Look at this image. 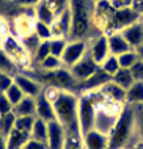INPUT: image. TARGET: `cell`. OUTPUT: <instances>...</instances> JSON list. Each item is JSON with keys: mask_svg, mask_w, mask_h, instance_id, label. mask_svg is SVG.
Here are the masks:
<instances>
[{"mask_svg": "<svg viewBox=\"0 0 143 149\" xmlns=\"http://www.w3.org/2000/svg\"><path fill=\"white\" fill-rule=\"evenodd\" d=\"M71 31L69 39H85L95 25V2L93 0H69Z\"/></svg>", "mask_w": 143, "mask_h": 149, "instance_id": "obj_1", "label": "cell"}, {"mask_svg": "<svg viewBox=\"0 0 143 149\" xmlns=\"http://www.w3.org/2000/svg\"><path fill=\"white\" fill-rule=\"evenodd\" d=\"M135 130V113L132 105H124L109 132L107 149H128Z\"/></svg>", "mask_w": 143, "mask_h": 149, "instance_id": "obj_2", "label": "cell"}, {"mask_svg": "<svg viewBox=\"0 0 143 149\" xmlns=\"http://www.w3.org/2000/svg\"><path fill=\"white\" fill-rule=\"evenodd\" d=\"M57 121H60L66 130L79 127V118H77V108H79V97H76L71 91H61L60 96L54 102Z\"/></svg>", "mask_w": 143, "mask_h": 149, "instance_id": "obj_3", "label": "cell"}, {"mask_svg": "<svg viewBox=\"0 0 143 149\" xmlns=\"http://www.w3.org/2000/svg\"><path fill=\"white\" fill-rule=\"evenodd\" d=\"M97 105L90 93H85L79 97V108H77V118H79V127L82 135L95 129Z\"/></svg>", "mask_w": 143, "mask_h": 149, "instance_id": "obj_4", "label": "cell"}, {"mask_svg": "<svg viewBox=\"0 0 143 149\" xmlns=\"http://www.w3.org/2000/svg\"><path fill=\"white\" fill-rule=\"evenodd\" d=\"M39 77L44 83L50 86H55L61 91H69L71 88H77L79 86V80L71 74V71L68 68H60L55 71H43L39 72Z\"/></svg>", "mask_w": 143, "mask_h": 149, "instance_id": "obj_5", "label": "cell"}, {"mask_svg": "<svg viewBox=\"0 0 143 149\" xmlns=\"http://www.w3.org/2000/svg\"><path fill=\"white\" fill-rule=\"evenodd\" d=\"M143 19L142 14H138L137 11H134L132 8H121V10H115L112 19H110V24L107 27L104 35H112V33H116V31H121L124 30L126 27L132 25L135 22H140Z\"/></svg>", "mask_w": 143, "mask_h": 149, "instance_id": "obj_6", "label": "cell"}, {"mask_svg": "<svg viewBox=\"0 0 143 149\" xmlns=\"http://www.w3.org/2000/svg\"><path fill=\"white\" fill-rule=\"evenodd\" d=\"M0 47L5 50V54L8 55V57L13 58L14 61L18 63V66H27L28 61L32 60V57L27 54V50L24 49L20 39H18L13 35H6L5 38H3L2 46Z\"/></svg>", "mask_w": 143, "mask_h": 149, "instance_id": "obj_7", "label": "cell"}, {"mask_svg": "<svg viewBox=\"0 0 143 149\" xmlns=\"http://www.w3.org/2000/svg\"><path fill=\"white\" fill-rule=\"evenodd\" d=\"M88 52L87 41L85 39H77V41H69L66 49H64L63 55H61V63L64 68H71L74 64L85 57V54Z\"/></svg>", "mask_w": 143, "mask_h": 149, "instance_id": "obj_8", "label": "cell"}, {"mask_svg": "<svg viewBox=\"0 0 143 149\" xmlns=\"http://www.w3.org/2000/svg\"><path fill=\"white\" fill-rule=\"evenodd\" d=\"M99 69V64H97L95 60L91 58V55H90V52L85 54V57L79 60L74 66L69 68V71H71V74L74 75V77L79 80V82H83V80H87L88 77H91L95 72Z\"/></svg>", "mask_w": 143, "mask_h": 149, "instance_id": "obj_9", "label": "cell"}, {"mask_svg": "<svg viewBox=\"0 0 143 149\" xmlns=\"http://www.w3.org/2000/svg\"><path fill=\"white\" fill-rule=\"evenodd\" d=\"M113 13H115V8H113L110 0H99V2H96L95 3V25L101 31L105 33Z\"/></svg>", "mask_w": 143, "mask_h": 149, "instance_id": "obj_10", "label": "cell"}, {"mask_svg": "<svg viewBox=\"0 0 143 149\" xmlns=\"http://www.w3.org/2000/svg\"><path fill=\"white\" fill-rule=\"evenodd\" d=\"M66 143V129L60 121L47 123V146L49 149H63Z\"/></svg>", "mask_w": 143, "mask_h": 149, "instance_id": "obj_11", "label": "cell"}, {"mask_svg": "<svg viewBox=\"0 0 143 149\" xmlns=\"http://www.w3.org/2000/svg\"><path fill=\"white\" fill-rule=\"evenodd\" d=\"M110 80H112V75H109L107 72L99 66V69H97L91 77H88L87 80H83V82H79V86L77 88L82 91H85V93L87 91H97L107 82H110Z\"/></svg>", "mask_w": 143, "mask_h": 149, "instance_id": "obj_12", "label": "cell"}, {"mask_svg": "<svg viewBox=\"0 0 143 149\" xmlns=\"http://www.w3.org/2000/svg\"><path fill=\"white\" fill-rule=\"evenodd\" d=\"M50 29H52V33H54V38L69 39V31H71V10L69 8L57 16Z\"/></svg>", "mask_w": 143, "mask_h": 149, "instance_id": "obj_13", "label": "cell"}, {"mask_svg": "<svg viewBox=\"0 0 143 149\" xmlns=\"http://www.w3.org/2000/svg\"><path fill=\"white\" fill-rule=\"evenodd\" d=\"M88 52H90V55H91V58L101 66V64L105 61V58L110 55L107 35H99L97 36L95 41H93V44H91V47H90Z\"/></svg>", "mask_w": 143, "mask_h": 149, "instance_id": "obj_14", "label": "cell"}, {"mask_svg": "<svg viewBox=\"0 0 143 149\" xmlns=\"http://www.w3.org/2000/svg\"><path fill=\"white\" fill-rule=\"evenodd\" d=\"M14 83L22 90L24 94L30 96V97H38L44 90L39 82H36L35 79L27 77V75H24V74H16L14 75Z\"/></svg>", "mask_w": 143, "mask_h": 149, "instance_id": "obj_15", "label": "cell"}, {"mask_svg": "<svg viewBox=\"0 0 143 149\" xmlns=\"http://www.w3.org/2000/svg\"><path fill=\"white\" fill-rule=\"evenodd\" d=\"M82 140H83L85 149H107L109 136L99 130H96V129H93V130L87 132L85 135H82Z\"/></svg>", "mask_w": 143, "mask_h": 149, "instance_id": "obj_16", "label": "cell"}, {"mask_svg": "<svg viewBox=\"0 0 143 149\" xmlns=\"http://www.w3.org/2000/svg\"><path fill=\"white\" fill-rule=\"evenodd\" d=\"M36 118L46 121V123H50V121L57 119L54 104H52L43 93L36 97Z\"/></svg>", "mask_w": 143, "mask_h": 149, "instance_id": "obj_17", "label": "cell"}, {"mask_svg": "<svg viewBox=\"0 0 143 149\" xmlns=\"http://www.w3.org/2000/svg\"><path fill=\"white\" fill-rule=\"evenodd\" d=\"M120 33L123 35V38L129 42V46L132 47V49H137L138 46L143 44V24H142V21L126 27V29L121 30Z\"/></svg>", "mask_w": 143, "mask_h": 149, "instance_id": "obj_18", "label": "cell"}, {"mask_svg": "<svg viewBox=\"0 0 143 149\" xmlns=\"http://www.w3.org/2000/svg\"><path fill=\"white\" fill-rule=\"evenodd\" d=\"M102 93V96H104L107 100L110 102H118V104H123L126 102V90L121 86H118L115 82H107L104 86L99 90Z\"/></svg>", "mask_w": 143, "mask_h": 149, "instance_id": "obj_19", "label": "cell"}, {"mask_svg": "<svg viewBox=\"0 0 143 149\" xmlns=\"http://www.w3.org/2000/svg\"><path fill=\"white\" fill-rule=\"evenodd\" d=\"M109 38V49H110V55H118L124 54V52H129L132 50V47L129 46V42L126 41L124 38H123V35L120 31H116V33H112V35H107Z\"/></svg>", "mask_w": 143, "mask_h": 149, "instance_id": "obj_20", "label": "cell"}, {"mask_svg": "<svg viewBox=\"0 0 143 149\" xmlns=\"http://www.w3.org/2000/svg\"><path fill=\"white\" fill-rule=\"evenodd\" d=\"M13 113L16 116H36V97L25 96L18 105H14Z\"/></svg>", "mask_w": 143, "mask_h": 149, "instance_id": "obj_21", "label": "cell"}, {"mask_svg": "<svg viewBox=\"0 0 143 149\" xmlns=\"http://www.w3.org/2000/svg\"><path fill=\"white\" fill-rule=\"evenodd\" d=\"M35 17H36V21L44 22V24H47V25H52L57 16H55L54 11H52V8L47 5L46 0H41L38 5L35 6Z\"/></svg>", "mask_w": 143, "mask_h": 149, "instance_id": "obj_22", "label": "cell"}, {"mask_svg": "<svg viewBox=\"0 0 143 149\" xmlns=\"http://www.w3.org/2000/svg\"><path fill=\"white\" fill-rule=\"evenodd\" d=\"M28 140H30V134L13 129V132L6 136V149H22Z\"/></svg>", "mask_w": 143, "mask_h": 149, "instance_id": "obj_23", "label": "cell"}, {"mask_svg": "<svg viewBox=\"0 0 143 149\" xmlns=\"http://www.w3.org/2000/svg\"><path fill=\"white\" fill-rule=\"evenodd\" d=\"M126 104L129 105L143 104V82H134L130 88L126 90Z\"/></svg>", "mask_w": 143, "mask_h": 149, "instance_id": "obj_24", "label": "cell"}, {"mask_svg": "<svg viewBox=\"0 0 143 149\" xmlns=\"http://www.w3.org/2000/svg\"><path fill=\"white\" fill-rule=\"evenodd\" d=\"M63 149H85L80 129H71V130H66V143H64Z\"/></svg>", "mask_w": 143, "mask_h": 149, "instance_id": "obj_25", "label": "cell"}, {"mask_svg": "<svg viewBox=\"0 0 143 149\" xmlns=\"http://www.w3.org/2000/svg\"><path fill=\"white\" fill-rule=\"evenodd\" d=\"M112 82H115L118 86L124 88V90H128V88H130V85H132L135 80H134L132 74H130L129 69H124V68H120L115 74L112 75Z\"/></svg>", "mask_w": 143, "mask_h": 149, "instance_id": "obj_26", "label": "cell"}, {"mask_svg": "<svg viewBox=\"0 0 143 149\" xmlns=\"http://www.w3.org/2000/svg\"><path fill=\"white\" fill-rule=\"evenodd\" d=\"M18 68H19L18 63H16L13 58L8 57L5 54V50L0 47V72H5V74H10V75H16V74H19Z\"/></svg>", "mask_w": 143, "mask_h": 149, "instance_id": "obj_27", "label": "cell"}, {"mask_svg": "<svg viewBox=\"0 0 143 149\" xmlns=\"http://www.w3.org/2000/svg\"><path fill=\"white\" fill-rule=\"evenodd\" d=\"M30 138L33 140H38V141H43V143H47V123L39 118L35 119V124H33V129L30 132Z\"/></svg>", "mask_w": 143, "mask_h": 149, "instance_id": "obj_28", "label": "cell"}, {"mask_svg": "<svg viewBox=\"0 0 143 149\" xmlns=\"http://www.w3.org/2000/svg\"><path fill=\"white\" fill-rule=\"evenodd\" d=\"M20 42H22L24 49L27 50V54L30 55V57H33L35 52H36V49H38L39 44H41V39L38 38V36H36L35 31H32V33H28V35L20 36Z\"/></svg>", "mask_w": 143, "mask_h": 149, "instance_id": "obj_29", "label": "cell"}, {"mask_svg": "<svg viewBox=\"0 0 143 149\" xmlns=\"http://www.w3.org/2000/svg\"><path fill=\"white\" fill-rule=\"evenodd\" d=\"M14 126H16V115L13 113V111L0 116V132H2L5 136H8L11 132H13Z\"/></svg>", "mask_w": 143, "mask_h": 149, "instance_id": "obj_30", "label": "cell"}, {"mask_svg": "<svg viewBox=\"0 0 143 149\" xmlns=\"http://www.w3.org/2000/svg\"><path fill=\"white\" fill-rule=\"evenodd\" d=\"M33 31L36 33V36L41 39V41H49V39L54 38V33H52V29L50 25L44 22H39V21H35V27H33Z\"/></svg>", "mask_w": 143, "mask_h": 149, "instance_id": "obj_31", "label": "cell"}, {"mask_svg": "<svg viewBox=\"0 0 143 149\" xmlns=\"http://www.w3.org/2000/svg\"><path fill=\"white\" fill-rule=\"evenodd\" d=\"M36 116H16V126L14 129H18L20 132H25V134H30L32 129H33Z\"/></svg>", "mask_w": 143, "mask_h": 149, "instance_id": "obj_32", "label": "cell"}, {"mask_svg": "<svg viewBox=\"0 0 143 149\" xmlns=\"http://www.w3.org/2000/svg\"><path fill=\"white\" fill-rule=\"evenodd\" d=\"M138 61V54L135 52V49L124 52V54L118 55V63H120V68H124V69H130L134 63Z\"/></svg>", "mask_w": 143, "mask_h": 149, "instance_id": "obj_33", "label": "cell"}, {"mask_svg": "<svg viewBox=\"0 0 143 149\" xmlns=\"http://www.w3.org/2000/svg\"><path fill=\"white\" fill-rule=\"evenodd\" d=\"M49 44H50V55H55V57L61 58L64 49L68 46V39L66 38H52L49 39Z\"/></svg>", "mask_w": 143, "mask_h": 149, "instance_id": "obj_34", "label": "cell"}, {"mask_svg": "<svg viewBox=\"0 0 143 149\" xmlns=\"http://www.w3.org/2000/svg\"><path fill=\"white\" fill-rule=\"evenodd\" d=\"M39 68L43 71H55V69H60V68H64L63 63H61V58L55 57V55H49L39 63Z\"/></svg>", "mask_w": 143, "mask_h": 149, "instance_id": "obj_35", "label": "cell"}, {"mask_svg": "<svg viewBox=\"0 0 143 149\" xmlns=\"http://www.w3.org/2000/svg\"><path fill=\"white\" fill-rule=\"evenodd\" d=\"M5 96L8 97V100H10V102L13 104V105H18L20 100L25 97V94H24L22 90H20V88L16 85V83H13V85L8 88L6 93H5Z\"/></svg>", "mask_w": 143, "mask_h": 149, "instance_id": "obj_36", "label": "cell"}, {"mask_svg": "<svg viewBox=\"0 0 143 149\" xmlns=\"http://www.w3.org/2000/svg\"><path fill=\"white\" fill-rule=\"evenodd\" d=\"M49 55H50V44H49V41H41L39 47L36 49V52H35L33 57H32V60L39 64L46 57H49Z\"/></svg>", "mask_w": 143, "mask_h": 149, "instance_id": "obj_37", "label": "cell"}, {"mask_svg": "<svg viewBox=\"0 0 143 149\" xmlns=\"http://www.w3.org/2000/svg\"><path fill=\"white\" fill-rule=\"evenodd\" d=\"M101 68L107 72L109 75H113L115 72L120 69V63H118V57L115 55H109L107 58H105V61L101 64Z\"/></svg>", "mask_w": 143, "mask_h": 149, "instance_id": "obj_38", "label": "cell"}, {"mask_svg": "<svg viewBox=\"0 0 143 149\" xmlns=\"http://www.w3.org/2000/svg\"><path fill=\"white\" fill-rule=\"evenodd\" d=\"M134 113H135V129L138 130L140 140L143 141V104H138L134 107Z\"/></svg>", "mask_w": 143, "mask_h": 149, "instance_id": "obj_39", "label": "cell"}, {"mask_svg": "<svg viewBox=\"0 0 143 149\" xmlns=\"http://www.w3.org/2000/svg\"><path fill=\"white\" fill-rule=\"evenodd\" d=\"M47 5L52 8V11L55 13V16L61 14L64 10L69 8V0H46Z\"/></svg>", "mask_w": 143, "mask_h": 149, "instance_id": "obj_40", "label": "cell"}, {"mask_svg": "<svg viewBox=\"0 0 143 149\" xmlns=\"http://www.w3.org/2000/svg\"><path fill=\"white\" fill-rule=\"evenodd\" d=\"M129 71H130V74H132L135 82H143V60L138 58V61L134 63Z\"/></svg>", "mask_w": 143, "mask_h": 149, "instance_id": "obj_41", "label": "cell"}, {"mask_svg": "<svg viewBox=\"0 0 143 149\" xmlns=\"http://www.w3.org/2000/svg\"><path fill=\"white\" fill-rule=\"evenodd\" d=\"M13 108H14V105L8 100V97L5 96V93H0V116H3L6 113H11Z\"/></svg>", "mask_w": 143, "mask_h": 149, "instance_id": "obj_42", "label": "cell"}, {"mask_svg": "<svg viewBox=\"0 0 143 149\" xmlns=\"http://www.w3.org/2000/svg\"><path fill=\"white\" fill-rule=\"evenodd\" d=\"M14 83V75L0 72V93H6V90Z\"/></svg>", "mask_w": 143, "mask_h": 149, "instance_id": "obj_43", "label": "cell"}, {"mask_svg": "<svg viewBox=\"0 0 143 149\" xmlns=\"http://www.w3.org/2000/svg\"><path fill=\"white\" fill-rule=\"evenodd\" d=\"M22 149H49V146H47V143H43V141H38V140L30 138Z\"/></svg>", "mask_w": 143, "mask_h": 149, "instance_id": "obj_44", "label": "cell"}, {"mask_svg": "<svg viewBox=\"0 0 143 149\" xmlns=\"http://www.w3.org/2000/svg\"><path fill=\"white\" fill-rule=\"evenodd\" d=\"M130 8H132L134 11H137L138 14L143 16V0H132V3H130Z\"/></svg>", "mask_w": 143, "mask_h": 149, "instance_id": "obj_45", "label": "cell"}, {"mask_svg": "<svg viewBox=\"0 0 143 149\" xmlns=\"http://www.w3.org/2000/svg\"><path fill=\"white\" fill-rule=\"evenodd\" d=\"M14 2L22 6H33V5H38L41 0H14Z\"/></svg>", "mask_w": 143, "mask_h": 149, "instance_id": "obj_46", "label": "cell"}, {"mask_svg": "<svg viewBox=\"0 0 143 149\" xmlns=\"http://www.w3.org/2000/svg\"><path fill=\"white\" fill-rule=\"evenodd\" d=\"M0 149H6V136L0 132Z\"/></svg>", "mask_w": 143, "mask_h": 149, "instance_id": "obj_47", "label": "cell"}, {"mask_svg": "<svg viewBox=\"0 0 143 149\" xmlns=\"http://www.w3.org/2000/svg\"><path fill=\"white\" fill-rule=\"evenodd\" d=\"M135 52L138 54V58H140V60H143V44H142V46H138V47H137V49H135Z\"/></svg>", "mask_w": 143, "mask_h": 149, "instance_id": "obj_48", "label": "cell"}, {"mask_svg": "<svg viewBox=\"0 0 143 149\" xmlns=\"http://www.w3.org/2000/svg\"><path fill=\"white\" fill-rule=\"evenodd\" d=\"M137 149H143V141L140 144H137Z\"/></svg>", "mask_w": 143, "mask_h": 149, "instance_id": "obj_49", "label": "cell"}, {"mask_svg": "<svg viewBox=\"0 0 143 149\" xmlns=\"http://www.w3.org/2000/svg\"><path fill=\"white\" fill-rule=\"evenodd\" d=\"M130 149H137V146H134V148H130Z\"/></svg>", "mask_w": 143, "mask_h": 149, "instance_id": "obj_50", "label": "cell"}, {"mask_svg": "<svg viewBox=\"0 0 143 149\" xmlns=\"http://www.w3.org/2000/svg\"><path fill=\"white\" fill-rule=\"evenodd\" d=\"M93 2H95V3H96V2H99V0H93Z\"/></svg>", "mask_w": 143, "mask_h": 149, "instance_id": "obj_51", "label": "cell"}, {"mask_svg": "<svg viewBox=\"0 0 143 149\" xmlns=\"http://www.w3.org/2000/svg\"><path fill=\"white\" fill-rule=\"evenodd\" d=\"M142 24H143V19H142Z\"/></svg>", "mask_w": 143, "mask_h": 149, "instance_id": "obj_52", "label": "cell"}]
</instances>
